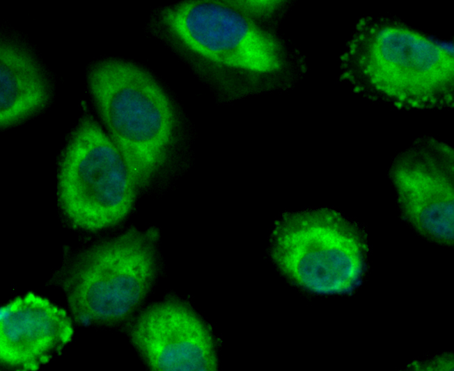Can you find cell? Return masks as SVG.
I'll return each mask as SVG.
<instances>
[{
	"label": "cell",
	"instance_id": "8992f818",
	"mask_svg": "<svg viewBox=\"0 0 454 371\" xmlns=\"http://www.w3.org/2000/svg\"><path fill=\"white\" fill-rule=\"evenodd\" d=\"M162 17L185 45L213 64L268 79L285 69L279 41L235 1H185Z\"/></svg>",
	"mask_w": 454,
	"mask_h": 371
},
{
	"label": "cell",
	"instance_id": "7a4b0ae2",
	"mask_svg": "<svg viewBox=\"0 0 454 371\" xmlns=\"http://www.w3.org/2000/svg\"><path fill=\"white\" fill-rule=\"evenodd\" d=\"M88 83L137 186L146 184L162 164L172 138L173 113L167 97L144 70L120 60L97 64Z\"/></svg>",
	"mask_w": 454,
	"mask_h": 371
},
{
	"label": "cell",
	"instance_id": "3957f363",
	"mask_svg": "<svg viewBox=\"0 0 454 371\" xmlns=\"http://www.w3.org/2000/svg\"><path fill=\"white\" fill-rule=\"evenodd\" d=\"M136 186L114 142L94 120L84 119L61 165L58 194L67 218L87 230L114 225L131 210Z\"/></svg>",
	"mask_w": 454,
	"mask_h": 371
},
{
	"label": "cell",
	"instance_id": "277c9868",
	"mask_svg": "<svg viewBox=\"0 0 454 371\" xmlns=\"http://www.w3.org/2000/svg\"><path fill=\"white\" fill-rule=\"evenodd\" d=\"M364 252L357 231L330 210L287 215L273 233L276 264L295 283L315 293L353 289L363 273Z\"/></svg>",
	"mask_w": 454,
	"mask_h": 371
},
{
	"label": "cell",
	"instance_id": "52a82bcc",
	"mask_svg": "<svg viewBox=\"0 0 454 371\" xmlns=\"http://www.w3.org/2000/svg\"><path fill=\"white\" fill-rule=\"evenodd\" d=\"M453 149L421 139L394 160L391 178L405 218L421 233L444 244L454 237Z\"/></svg>",
	"mask_w": 454,
	"mask_h": 371
},
{
	"label": "cell",
	"instance_id": "9c48e42d",
	"mask_svg": "<svg viewBox=\"0 0 454 371\" xmlns=\"http://www.w3.org/2000/svg\"><path fill=\"white\" fill-rule=\"evenodd\" d=\"M72 335L66 312L33 292L0 309V360L8 367L36 370L61 352Z\"/></svg>",
	"mask_w": 454,
	"mask_h": 371
},
{
	"label": "cell",
	"instance_id": "5b68a950",
	"mask_svg": "<svg viewBox=\"0 0 454 371\" xmlns=\"http://www.w3.org/2000/svg\"><path fill=\"white\" fill-rule=\"evenodd\" d=\"M152 241L148 234L130 231L93 249L75 265L64 288L76 320L114 323L138 306L155 274Z\"/></svg>",
	"mask_w": 454,
	"mask_h": 371
},
{
	"label": "cell",
	"instance_id": "30bf717a",
	"mask_svg": "<svg viewBox=\"0 0 454 371\" xmlns=\"http://www.w3.org/2000/svg\"><path fill=\"white\" fill-rule=\"evenodd\" d=\"M1 124H11L40 108L47 99L46 87L36 64L10 45L1 47Z\"/></svg>",
	"mask_w": 454,
	"mask_h": 371
},
{
	"label": "cell",
	"instance_id": "ba28073f",
	"mask_svg": "<svg viewBox=\"0 0 454 371\" xmlns=\"http://www.w3.org/2000/svg\"><path fill=\"white\" fill-rule=\"evenodd\" d=\"M132 342L152 370H214L217 359L206 327L189 308L166 302L147 309L132 330Z\"/></svg>",
	"mask_w": 454,
	"mask_h": 371
},
{
	"label": "cell",
	"instance_id": "8fae6325",
	"mask_svg": "<svg viewBox=\"0 0 454 371\" xmlns=\"http://www.w3.org/2000/svg\"><path fill=\"white\" fill-rule=\"evenodd\" d=\"M411 368L416 370H453V359L450 355H445L426 362L414 363Z\"/></svg>",
	"mask_w": 454,
	"mask_h": 371
},
{
	"label": "cell",
	"instance_id": "6da1fadb",
	"mask_svg": "<svg viewBox=\"0 0 454 371\" xmlns=\"http://www.w3.org/2000/svg\"><path fill=\"white\" fill-rule=\"evenodd\" d=\"M340 77L355 93L399 108L454 104L453 53L392 17L357 22L340 58Z\"/></svg>",
	"mask_w": 454,
	"mask_h": 371
}]
</instances>
